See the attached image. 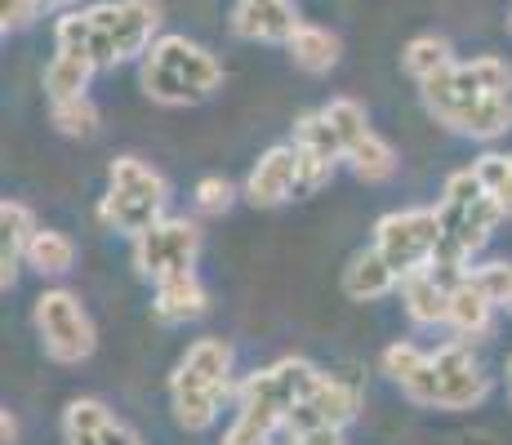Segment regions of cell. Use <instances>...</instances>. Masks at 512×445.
Masks as SVG:
<instances>
[{"instance_id":"obj_1","label":"cell","mask_w":512,"mask_h":445,"mask_svg":"<svg viewBox=\"0 0 512 445\" xmlns=\"http://www.w3.org/2000/svg\"><path fill=\"white\" fill-rule=\"evenodd\" d=\"M161 27V9L152 0H103V5L63 14L54 27L58 49L94 58V67H116L143 54Z\"/></svg>"},{"instance_id":"obj_2","label":"cell","mask_w":512,"mask_h":445,"mask_svg":"<svg viewBox=\"0 0 512 445\" xmlns=\"http://www.w3.org/2000/svg\"><path fill=\"white\" fill-rule=\"evenodd\" d=\"M437 219H441V241L437 254H432V267H468V259L490 241L495 223L504 219V210L486 192L477 170H459L441 187Z\"/></svg>"},{"instance_id":"obj_3","label":"cell","mask_w":512,"mask_h":445,"mask_svg":"<svg viewBox=\"0 0 512 445\" xmlns=\"http://www.w3.org/2000/svg\"><path fill=\"white\" fill-rule=\"evenodd\" d=\"M139 81L147 89V98H156L165 107H183V103L210 98L223 85V67L210 49H201L187 36H161L152 45V54L143 58Z\"/></svg>"},{"instance_id":"obj_4","label":"cell","mask_w":512,"mask_h":445,"mask_svg":"<svg viewBox=\"0 0 512 445\" xmlns=\"http://www.w3.org/2000/svg\"><path fill=\"white\" fill-rule=\"evenodd\" d=\"M232 392V348L223 339H196L170 379L174 419L187 432H205L219 419V405Z\"/></svg>"},{"instance_id":"obj_5","label":"cell","mask_w":512,"mask_h":445,"mask_svg":"<svg viewBox=\"0 0 512 445\" xmlns=\"http://www.w3.org/2000/svg\"><path fill=\"white\" fill-rule=\"evenodd\" d=\"M321 383V370L303 356H285V361L268 365V370H254L250 379L236 388V414L263 423V428L281 432L290 428V414L303 405L312 388Z\"/></svg>"},{"instance_id":"obj_6","label":"cell","mask_w":512,"mask_h":445,"mask_svg":"<svg viewBox=\"0 0 512 445\" xmlns=\"http://www.w3.org/2000/svg\"><path fill=\"white\" fill-rule=\"evenodd\" d=\"M107 183L112 187H107L103 205H98V219L107 227H116L125 236H143L152 223H161L170 187H165V178L152 165H143L139 156H116Z\"/></svg>"},{"instance_id":"obj_7","label":"cell","mask_w":512,"mask_h":445,"mask_svg":"<svg viewBox=\"0 0 512 445\" xmlns=\"http://www.w3.org/2000/svg\"><path fill=\"white\" fill-rule=\"evenodd\" d=\"M437 241H441L437 210H397V214H383L379 227H374V250L388 259L397 276L428 267L432 254H437Z\"/></svg>"},{"instance_id":"obj_8","label":"cell","mask_w":512,"mask_h":445,"mask_svg":"<svg viewBox=\"0 0 512 445\" xmlns=\"http://www.w3.org/2000/svg\"><path fill=\"white\" fill-rule=\"evenodd\" d=\"M36 330H41L45 352L58 365H76L94 352V325L85 316L81 299L67 290H45L36 299Z\"/></svg>"},{"instance_id":"obj_9","label":"cell","mask_w":512,"mask_h":445,"mask_svg":"<svg viewBox=\"0 0 512 445\" xmlns=\"http://www.w3.org/2000/svg\"><path fill=\"white\" fill-rule=\"evenodd\" d=\"M196 250H201V227L192 219H161L143 236H134V267H139V276L161 281L170 272H187Z\"/></svg>"},{"instance_id":"obj_10","label":"cell","mask_w":512,"mask_h":445,"mask_svg":"<svg viewBox=\"0 0 512 445\" xmlns=\"http://www.w3.org/2000/svg\"><path fill=\"white\" fill-rule=\"evenodd\" d=\"M361 410V392L357 383L348 379H334V374H321V383L303 397V405L290 414V437H299V432H312V428H339L343 423H352Z\"/></svg>"},{"instance_id":"obj_11","label":"cell","mask_w":512,"mask_h":445,"mask_svg":"<svg viewBox=\"0 0 512 445\" xmlns=\"http://www.w3.org/2000/svg\"><path fill=\"white\" fill-rule=\"evenodd\" d=\"M437 405L441 410H472L486 401L490 379L481 374V365L472 361V352L464 343H446L437 356Z\"/></svg>"},{"instance_id":"obj_12","label":"cell","mask_w":512,"mask_h":445,"mask_svg":"<svg viewBox=\"0 0 512 445\" xmlns=\"http://www.w3.org/2000/svg\"><path fill=\"white\" fill-rule=\"evenodd\" d=\"M294 187H299V147H268L245 178V201L268 210V205L290 201Z\"/></svg>"},{"instance_id":"obj_13","label":"cell","mask_w":512,"mask_h":445,"mask_svg":"<svg viewBox=\"0 0 512 445\" xmlns=\"http://www.w3.org/2000/svg\"><path fill=\"white\" fill-rule=\"evenodd\" d=\"M299 27L290 0H241L232 9V32L241 41H290Z\"/></svg>"},{"instance_id":"obj_14","label":"cell","mask_w":512,"mask_h":445,"mask_svg":"<svg viewBox=\"0 0 512 445\" xmlns=\"http://www.w3.org/2000/svg\"><path fill=\"white\" fill-rule=\"evenodd\" d=\"M383 374L397 383L415 405H437V361L410 343H392L383 352Z\"/></svg>"},{"instance_id":"obj_15","label":"cell","mask_w":512,"mask_h":445,"mask_svg":"<svg viewBox=\"0 0 512 445\" xmlns=\"http://www.w3.org/2000/svg\"><path fill=\"white\" fill-rule=\"evenodd\" d=\"M210 299H205V285L201 276L187 267V272H170L156 281V299H152V312L161 325H187L196 316H205Z\"/></svg>"},{"instance_id":"obj_16","label":"cell","mask_w":512,"mask_h":445,"mask_svg":"<svg viewBox=\"0 0 512 445\" xmlns=\"http://www.w3.org/2000/svg\"><path fill=\"white\" fill-rule=\"evenodd\" d=\"M401 303L415 325H450V285H441L432 267L401 276Z\"/></svg>"},{"instance_id":"obj_17","label":"cell","mask_w":512,"mask_h":445,"mask_svg":"<svg viewBox=\"0 0 512 445\" xmlns=\"http://www.w3.org/2000/svg\"><path fill=\"white\" fill-rule=\"evenodd\" d=\"M441 125H450L455 134L468 138H499L512 130V103L508 98H468V103L450 107L441 116Z\"/></svg>"},{"instance_id":"obj_18","label":"cell","mask_w":512,"mask_h":445,"mask_svg":"<svg viewBox=\"0 0 512 445\" xmlns=\"http://www.w3.org/2000/svg\"><path fill=\"white\" fill-rule=\"evenodd\" d=\"M32 236H36V219H32V210H27V205H18V201L0 205V285H5V290L14 285L18 263L27 259Z\"/></svg>"},{"instance_id":"obj_19","label":"cell","mask_w":512,"mask_h":445,"mask_svg":"<svg viewBox=\"0 0 512 445\" xmlns=\"http://www.w3.org/2000/svg\"><path fill=\"white\" fill-rule=\"evenodd\" d=\"M401 276L388 267V259H383L379 250H361V254H352V263L343 267V294L348 299H357V303H374V299H383V294L397 285Z\"/></svg>"},{"instance_id":"obj_20","label":"cell","mask_w":512,"mask_h":445,"mask_svg":"<svg viewBox=\"0 0 512 445\" xmlns=\"http://www.w3.org/2000/svg\"><path fill=\"white\" fill-rule=\"evenodd\" d=\"M490 316H495V303H490V294L481 290L468 272L464 281L450 290V325H455V334H464V339H481V334H490Z\"/></svg>"},{"instance_id":"obj_21","label":"cell","mask_w":512,"mask_h":445,"mask_svg":"<svg viewBox=\"0 0 512 445\" xmlns=\"http://www.w3.org/2000/svg\"><path fill=\"white\" fill-rule=\"evenodd\" d=\"M112 423H116V414L107 410L103 401L81 397L67 405V414H63V441L67 445H103Z\"/></svg>"},{"instance_id":"obj_22","label":"cell","mask_w":512,"mask_h":445,"mask_svg":"<svg viewBox=\"0 0 512 445\" xmlns=\"http://www.w3.org/2000/svg\"><path fill=\"white\" fill-rule=\"evenodd\" d=\"M98 72L94 58L72 54V49H58L54 63L45 67V89H49V103H63V98H81L90 76Z\"/></svg>"},{"instance_id":"obj_23","label":"cell","mask_w":512,"mask_h":445,"mask_svg":"<svg viewBox=\"0 0 512 445\" xmlns=\"http://www.w3.org/2000/svg\"><path fill=\"white\" fill-rule=\"evenodd\" d=\"M285 49H290V58L303 72H317V76L339 63V36L326 32V27H312V23H303L299 32L285 41Z\"/></svg>"},{"instance_id":"obj_24","label":"cell","mask_w":512,"mask_h":445,"mask_svg":"<svg viewBox=\"0 0 512 445\" xmlns=\"http://www.w3.org/2000/svg\"><path fill=\"white\" fill-rule=\"evenodd\" d=\"M27 263H32L41 276H63V272H72V263H76L72 236H67V232H54V227H36L32 245H27Z\"/></svg>"},{"instance_id":"obj_25","label":"cell","mask_w":512,"mask_h":445,"mask_svg":"<svg viewBox=\"0 0 512 445\" xmlns=\"http://www.w3.org/2000/svg\"><path fill=\"white\" fill-rule=\"evenodd\" d=\"M343 161H352L357 178H366V183H383V178H392V170H397V152H392L374 130L361 134L357 143L343 152Z\"/></svg>"},{"instance_id":"obj_26","label":"cell","mask_w":512,"mask_h":445,"mask_svg":"<svg viewBox=\"0 0 512 445\" xmlns=\"http://www.w3.org/2000/svg\"><path fill=\"white\" fill-rule=\"evenodd\" d=\"M455 63V54H450V41L446 36H415L406 49H401V67H406L415 81H428V76L446 72V67Z\"/></svg>"},{"instance_id":"obj_27","label":"cell","mask_w":512,"mask_h":445,"mask_svg":"<svg viewBox=\"0 0 512 445\" xmlns=\"http://www.w3.org/2000/svg\"><path fill=\"white\" fill-rule=\"evenodd\" d=\"M294 147H303V152H317V156H330V161H343L339 134L330 130V121L321 112L299 116V125H294Z\"/></svg>"},{"instance_id":"obj_28","label":"cell","mask_w":512,"mask_h":445,"mask_svg":"<svg viewBox=\"0 0 512 445\" xmlns=\"http://www.w3.org/2000/svg\"><path fill=\"white\" fill-rule=\"evenodd\" d=\"M321 116L330 121V130L339 134V147L348 152L361 134H370V121H366V107L352 103V98H334V103L321 107Z\"/></svg>"},{"instance_id":"obj_29","label":"cell","mask_w":512,"mask_h":445,"mask_svg":"<svg viewBox=\"0 0 512 445\" xmlns=\"http://www.w3.org/2000/svg\"><path fill=\"white\" fill-rule=\"evenodd\" d=\"M54 125H58V134H67V138H90L98 130V107L85 94L63 98V103H54Z\"/></svg>"},{"instance_id":"obj_30","label":"cell","mask_w":512,"mask_h":445,"mask_svg":"<svg viewBox=\"0 0 512 445\" xmlns=\"http://www.w3.org/2000/svg\"><path fill=\"white\" fill-rule=\"evenodd\" d=\"M472 170H477V178L486 183V192L499 201V210L512 214V156L490 152V156H481Z\"/></svg>"},{"instance_id":"obj_31","label":"cell","mask_w":512,"mask_h":445,"mask_svg":"<svg viewBox=\"0 0 512 445\" xmlns=\"http://www.w3.org/2000/svg\"><path fill=\"white\" fill-rule=\"evenodd\" d=\"M472 281L490 294V303H495V308H508V303H512V267L508 263L472 267Z\"/></svg>"},{"instance_id":"obj_32","label":"cell","mask_w":512,"mask_h":445,"mask_svg":"<svg viewBox=\"0 0 512 445\" xmlns=\"http://www.w3.org/2000/svg\"><path fill=\"white\" fill-rule=\"evenodd\" d=\"M330 174H334V161H330V156L303 152V147H299V187H294V196H312V192H321V187L330 183Z\"/></svg>"},{"instance_id":"obj_33","label":"cell","mask_w":512,"mask_h":445,"mask_svg":"<svg viewBox=\"0 0 512 445\" xmlns=\"http://www.w3.org/2000/svg\"><path fill=\"white\" fill-rule=\"evenodd\" d=\"M232 196H236V187L228 183V178H219V174H210V178L196 183V205H201L205 214H223L232 205Z\"/></svg>"},{"instance_id":"obj_34","label":"cell","mask_w":512,"mask_h":445,"mask_svg":"<svg viewBox=\"0 0 512 445\" xmlns=\"http://www.w3.org/2000/svg\"><path fill=\"white\" fill-rule=\"evenodd\" d=\"M272 437H277L272 428H263V423L236 414V419L228 423V432H223V445H272Z\"/></svg>"},{"instance_id":"obj_35","label":"cell","mask_w":512,"mask_h":445,"mask_svg":"<svg viewBox=\"0 0 512 445\" xmlns=\"http://www.w3.org/2000/svg\"><path fill=\"white\" fill-rule=\"evenodd\" d=\"M36 9H41V0H0V27L18 32V27H27L36 18Z\"/></svg>"},{"instance_id":"obj_36","label":"cell","mask_w":512,"mask_h":445,"mask_svg":"<svg viewBox=\"0 0 512 445\" xmlns=\"http://www.w3.org/2000/svg\"><path fill=\"white\" fill-rule=\"evenodd\" d=\"M294 445H343V432L339 428H312V432H299Z\"/></svg>"},{"instance_id":"obj_37","label":"cell","mask_w":512,"mask_h":445,"mask_svg":"<svg viewBox=\"0 0 512 445\" xmlns=\"http://www.w3.org/2000/svg\"><path fill=\"white\" fill-rule=\"evenodd\" d=\"M0 432H5V445H14V441H18V423L9 419V414H5V419H0Z\"/></svg>"},{"instance_id":"obj_38","label":"cell","mask_w":512,"mask_h":445,"mask_svg":"<svg viewBox=\"0 0 512 445\" xmlns=\"http://www.w3.org/2000/svg\"><path fill=\"white\" fill-rule=\"evenodd\" d=\"M508 397H512V356H508Z\"/></svg>"},{"instance_id":"obj_39","label":"cell","mask_w":512,"mask_h":445,"mask_svg":"<svg viewBox=\"0 0 512 445\" xmlns=\"http://www.w3.org/2000/svg\"><path fill=\"white\" fill-rule=\"evenodd\" d=\"M508 27H512V9H508Z\"/></svg>"},{"instance_id":"obj_40","label":"cell","mask_w":512,"mask_h":445,"mask_svg":"<svg viewBox=\"0 0 512 445\" xmlns=\"http://www.w3.org/2000/svg\"><path fill=\"white\" fill-rule=\"evenodd\" d=\"M508 312H512V303H508Z\"/></svg>"},{"instance_id":"obj_41","label":"cell","mask_w":512,"mask_h":445,"mask_svg":"<svg viewBox=\"0 0 512 445\" xmlns=\"http://www.w3.org/2000/svg\"><path fill=\"white\" fill-rule=\"evenodd\" d=\"M290 445H294V441H290Z\"/></svg>"}]
</instances>
